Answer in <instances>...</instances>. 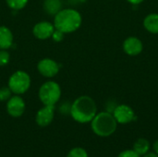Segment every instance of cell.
<instances>
[{
    "mask_svg": "<svg viewBox=\"0 0 158 157\" xmlns=\"http://www.w3.org/2000/svg\"><path fill=\"white\" fill-rule=\"evenodd\" d=\"M96 114V104L94 100L88 95L78 97L70 106V115L72 118L81 124L91 122Z\"/></svg>",
    "mask_w": 158,
    "mask_h": 157,
    "instance_id": "cell-1",
    "label": "cell"
},
{
    "mask_svg": "<svg viewBox=\"0 0 158 157\" xmlns=\"http://www.w3.org/2000/svg\"><path fill=\"white\" fill-rule=\"evenodd\" d=\"M81 22L82 18L81 13L73 8L60 9L54 18L55 29L65 34L76 31L81 27Z\"/></svg>",
    "mask_w": 158,
    "mask_h": 157,
    "instance_id": "cell-2",
    "label": "cell"
},
{
    "mask_svg": "<svg viewBox=\"0 0 158 157\" xmlns=\"http://www.w3.org/2000/svg\"><path fill=\"white\" fill-rule=\"evenodd\" d=\"M118 122L110 112H100L91 121V128L94 134L100 137L111 136L117 130Z\"/></svg>",
    "mask_w": 158,
    "mask_h": 157,
    "instance_id": "cell-3",
    "label": "cell"
},
{
    "mask_svg": "<svg viewBox=\"0 0 158 157\" xmlns=\"http://www.w3.org/2000/svg\"><path fill=\"white\" fill-rule=\"evenodd\" d=\"M60 96L61 88L56 81H46L39 89V98L44 105H55Z\"/></svg>",
    "mask_w": 158,
    "mask_h": 157,
    "instance_id": "cell-4",
    "label": "cell"
},
{
    "mask_svg": "<svg viewBox=\"0 0 158 157\" xmlns=\"http://www.w3.org/2000/svg\"><path fill=\"white\" fill-rule=\"evenodd\" d=\"M30 75L22 70H18L14 72L8 80V88L13 93L17 95L25 93L30 89Z\"/></svg>",
    "mask_w": 158,
    "mask_h": 157,
    "instance_id": "cell-5",
    "label": "cell"
},
{
    "mask_svg": "<svg viewBox=\"0 0 158 157\" xmlns=\"http://www.w3.org/2000/svg\"><path fill=\"white\" fill-rule=\"evenodd\" d=\"M118 124H128L135 119V113L133 109L128 105H118L112 112Z\"/></svg>",
    "mask_w": 158,
    "mask_h": 157,
    "instance_id": "cell-6",
    "label": "cell"
},
{
    "mask_svg": "<svg viewBox=\"0 0 158 157\" xmlns=\"http://www.w3.org/2000/svg\"><path fill=\"white\" fill-rule=\"evenodd\" d=\"M39 73L45 78H53L59 71V65L51 58H44L37 64Z\"/></svg>",
    "mask_w": 158,
    "mask_h": 157,
    "instance_id": "cell-7",
    "label": "cell"
},
{
    "mask_svg": "<svg viewBox=\"0 0 158 157\" xmlns=\"http://www.w3.org/2000/svg\"><path fill=\"white\" fill-rule=\"evenodd\" d=\"M25 102L19 95L11 96L6 103V111L12 118H19L25 111Z\"/></svg>",
    "mask_w": 158,
    "mask_h": 157,
    "instance_id": "cell-8",
    "label": "cell"
},
{
    "mask_svg": "<svg viewBox=\"0 0 158 157\" xmlns=\"http://www.w3.org/2000/svg\"><path fill=\"white\" fill-rule=\"evenodd\" d=\"M122 47H123L124 52L128 56H138L143 50V42L135 36H130L126 38L125 41L123 42Z\"/></svg>",
    "mask_w": 158,
    "mask_h": 157,
    "instance_id": "cell-9",
    "label": "cell"
},
{
    "mask_svg": "<svg viewBox=\"0 0 158 157\" xmlns=\"http://www.w3.org/2000/svg\"><path fill=\"white\" fill-rule=\"evenodd\" d=\"M54 116L55 105H44L37 112L35 116V121L40 127H46L52 123Z\"/></svg>",
    "mask_w": 158,
    "mask_h": 157,
    "instance_id": "cell-10",
    "label": "cell"
},
{
    "mask_svg": "<svg viewBox=\"0 0 158 157\" xmlns=\"http://www.w3.org/2000/svg\"><path fill=\"white\" fill-rule=\"evenodd\" d=\"M55 26L49 21H41L34 25L32 29L33 35L39 40H46L52 37Z\"/></svg>",
    "mask_w": 158,
    "mask_h": 157,
    "instance_id": "cell-11",
    "label": "cell"
},
{
    "mask_svg": "<svg viewBox=\"0 0 158 157\" xmlns=\"http://www.w3.org/2000/svg\"><path fill=\"white\" fill-rule=\"evenodd\" d=\"M13 43V34L6 26H0V49L6 50Z\"/></svg>",
    "mask_w": 158,
    "mask_h": 157,
    "instance_id": "cell-12",
    "label": "cell"
},
{
    "mask_svg": "<svg viewBox=\"0 0 158 157\" xmlns=\"http://www.w3.org/2000/svg\"><path fill=\"white\" fill-rule=\"evenodd\" d=\"M143 27L153 34H158V13L148 14L143 19Z\"/></svg>",
    "mask_w": 158,
    "mask_h": 157,
    "instance_id": "cell-13",
    "label": "cell"
},
{
    "mask_svg": "<svg viewBox=\"0 0 158 157\" xmlns=\"http://www.w3.org/2000/svg\"><path fill=\"white\" fill-rule=\"evenodd\" d=\"M150 148H151L150 143L144 138H140L134 143L132 150L135 153H137L140 156H143V155H145L150 151Z\"/></svg>",
    "mask_w": 158,
    "mask_h": 157,
    "instance_id": "cell-14",
    "label": "cell"
},
{
    "mask_svg": "<svg viewBox=\"0 0 158 157\" xmlns=\"http://www.w3.org/2000/svg\"><path fill=\"white\" fill-rule=\"evenodd\" d=\"M44 8L49 15H56L61 9L60 0H44Z\"/></svg>",
    "mask_w": 158,
    "mask_h": 157,
    "instance_id": "cell-15",
    "label": "cell"
},
{
    "mask_svg": "<svg viewBox=\"0 0 158 157\" xmlns=\"http://www.w3.org/2000/svg\"><path fill=\"white\" fill-rule=\"evenodd\" d=\"M7 6L14 10H20L24 8L28 3V0H6Z\"/></svg>",
    "mask_w": 158,
    "mask_h": 157,
    "instance_id": "cell-16",
    "label": "cell"
},
{
    "mask_svg": "<svg viewBox=\"0 0 158 157\" xmlns=\"http://www.w3.org/2000/svg\"><path fill=\"white\" fill-rule=\"evenodd\" d=\"M67 157H88V154L85 149L81 147H76L69 151Z\"/></svg>",
    "mask_w": 158,
    "mask_h": 157,
    "instance_id": "cell-17",
    "label": "cell"
},
{
    "mask_svg": "<svg viewBox=\"0 0 158 157\" xmlns=\"http://www.w3.org/2000/svg\"><path fill=\"white\" fill-rule=\"evenodd\" d=\"M11 93H12V92L10 91V89L8 87L0 88V101L1 102L7 101L11 97Z\"/></svg>",
    "mask_w": 158,
    "mask_h": 157,
    "instance_id": "cell-18",
    "label": "cell"
},
{
    "mask_svg": "<svg viewBox=\"0 0 158 157\" xmlns=\"http://www.w3.org/2000/svg\"><path fill=\"white\" fill-rule=\"evenodd\" d=\"M9 53L6 50H0V67H4L9 62Z\"/></svg>",
    "mask_w": 158,
    "mask_h": 157,
    "instance_id": "cell-19",
    "label": "cell"
},
{
    "mask_svg": "<svg viewBox=\"0 0 158 157\" xmlns=\"http://www.w3.org/2000/svg\"><path fill=\"white\" fill-rule=\"evenodd\" d=\"M118 157H141L133 150H125L119 153Z\"/></svg>",
    "mask_w": 158,
    "mask_h": 157,
    "instance_id": "cell-20",
    "label": "cell"
},
{
    "mask_svg": "<svg viewBox=\"0 0 158 157\" xmlns=\"http://www.w3.org/2000/svg\"><path fill=\"white\" fill-rule=\"evenodd\" d=\"M64 34H65V33H63L62 31L56 30V31H54V32H53V34H52V37H53L54 41H56V42H60V41L63 40Z\"/></svg>",
    "mask_w": 158,
    "mask_h": 157,
    "instance_id": "cell-21",
    "label": "cell"
},
{
    "mask_svg": "<svg viewBox=\"0 0 158 157\" xmlns=\"http://www.w3.org/2000/svg\"><path fill=\"white\" fill-rule=\"evenodd\" d=\"M141 157H158L157 154H156L155 152H148V153H146L145 155H143V156Z\"/></svg>",
    "mask_w": 158,
    "mask_h": 157,
    "instance_id": "cell-22",
    "label": "cell"
},
{
    "mask_svg": "<svg viewBox=\"0 0 158 157\" xmlns=\"http://www.w3.org/2000/svg\"><path fill=\"white\" fill-rule=\"evenodd\" d=\"M129 3H131V5H140L141 3H143L144 0H127Z\"/></svg>",
    "mask_w": 158,
    "mask_h": 157,
    "instance_id": "cell-23",
    "label": "cell"
},
{
    "mask_svg": "<svg viewBox=\"0 0 158 157\" xmlns=\"http://www.w3.org/2000/svg\"><path fill=\"white\" fill-rule=\"evenodd\" d=\"M153 152H155L156 154L158 155V140H156L154 143H153Z\"/></svg>",
    "mask_w": 158,
    "mask_h": 157,
    "instance_id": "cell-24",
    "label": "cell"
}]
</instances>
